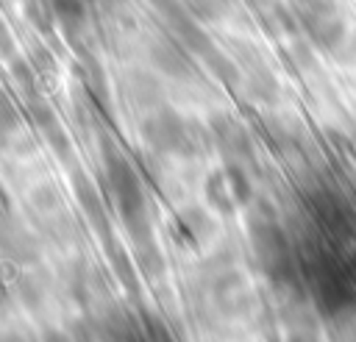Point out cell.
Segmentation results:
<instances>
[{"label": "cell", "instance_id": "10", "mask_svg": "<svg viewBox=\"0 0 356 342\" xmlns=\"http://www.w3.org/2000/svg\"><path fill=\"white\" fill-rule=\"evenodd\" d=\"M234 0H189L192 11L203 19H217V17H225V11L231 8Z\"/></svg>", "mask_w": 356, "mask_h": 342}, {"label": "cell", "instance_id": "4", "mask_svg": "<svg viewBox=\"0 0 356 342\" xmlns=\"http://www.w3.org/2000/svg\"><path fill=\"white\" fill-rule=\"evenodd\" d=\"M0 253L14 264H33L39 259V245L33 234L11 214L0 220Z\"/></svg>", "mask_w": 356, "mask_h": 342}, {"label": "cell", "instance_id": "3", "mask_svg": "<svg viewBox=\"0 0 356 342\" xmlns=\"http://www.w3.org/2000/svg\"><path fill=\"white\" fill-rule=\"evenodd\" d=\"M142 133L147 139V145L153 150H164V153H189L195 147V133L192 128L172 111H156L145 120Z\"/></svg>", "mask_w": 356, "mask_h": 342}, {"label": "cell", "instance_id": "6", "mask_svg": "<svg viewBox=\"0 0 356 342\" xmlns=\"http://www.w3.org/2000/svg\"><path fill=\"white\" fill-rule=\"evenodd\" d=\"M75 195H78V203H81V209L86 211V217H89L97 228H106V209H103V200H100L97 189H95L83 175L75 178Z\"/></svg>", "mask_w": 356, "mask_h": 342}, {"label": "cell", "instance_id": "9", "mask_svg": "<svg viewBox=\"0 0 356 342\" xmlns=\"http://www.w3.org/2000/svg\"><path fill=\"white\" fill-rule=\"evenodd\" d=\"M31 203H33L39 211H44V214H53V211L61 206V195H58V189L42 184V186H36V189L31 192Z\"/></svg>", "mask_w": 356, "mask_h": 342}, {"label": "cell", "instance_id": "8", "mask_svg": "<svg viewBox=\"0 0 356 342\" xmlns=\"http://www.w3.org/2000/svg\"><path fill=\"white\" fill-rule=\"evenodd\" d=\"M14 298L28 309V311H36L44 300V292L39 286V281L33 275H17L14 278Z\"/></svg>", "mask_w": 356, "mask_h": 342}, {"label": "cell", "instance_id": "2", "mask_svg": "<svg viewBox=\"0 0 356 342\" xmlns=\"http://www.w3.org/2000/svg\"><path fill=\"white\" fill-rule=\"evenodd\" d=\"M298 17L320 47H337L345 39V22L331 0H298Z\"/></svg>", "mask_w": 356, "mask_h": 342}, {"label": "cell", "instance_id": "1", "mask_svg": "<svg viewBox=\"0 0 356 342\" xmlns=\"http://www.w3.org/2000/svg\"><path fill=\"white\" fill-rule=\"evenodd\" d=\"M106 181H108L111 197H114L117 211L125 220L128 231L136 236V242H147L150 228H147V214H145V195H142L134 167L122 156L111 153V156H106Z\"/></svg>", "mask_w": 356, "mask_h": 342}, {"label": "cell", "instance_id": "7", "mask_svg": "<svg viewBox=\"0 0 356 342\" xmlns=\"http://www.w3.org/2000/svg\"><path fill=\"white\" fill-rule=\"evenodd\" d=\"M214 133H217L222 150H225L231 158H236V156H242V153L248 150V136H245V131H242L234 120H217Z\"/></svg>", "mask_w": 356, "mask_h": 342}, {"label": "cell", "instance_id": "11", "mask_svg": "<svg viewBox=\"0 0 356 342\" xmlns=\"http://www.w3.org/2000/svg\"><path fill=\"white\" fill-rule=\"evenodd\" d=\"M39 342H75V339L70 334H64L61 328H47V331H42Z\"/></svg>", "mask_w": 356, "mask_h": 342}, {"label": "cell", "instance_id": "5", "mask_svg": "<svg viewBox=\"0 0 356 342\" xmlns=\"http://www.w3.org/2000/svg\"><path fill=\"white\" fill-rule=\"evenodd\" d=\"M153 64L167 72V75H178V78H186L192 72V64L186 58V53L175 44V42H156L153 44Z\"/></svg>", "mask_w": 356, "mask_h": 342}]
</instances>
